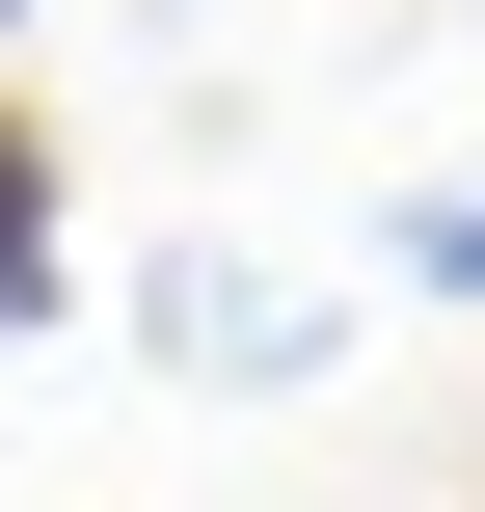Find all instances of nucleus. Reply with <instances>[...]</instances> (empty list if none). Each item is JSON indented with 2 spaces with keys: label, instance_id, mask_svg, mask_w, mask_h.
I'll return each mask as SVG.
<instances>
[{
  "label": "nucleus",
  "instance_id": "7ed1b4c3",
  "mask_svg": "<svg viewBox=\"0 0 485 512\" xmlns=\"http://www.w3.org/2000/svg\"><path fill=\"white\" fill-rule=\"evenodd\" d=\"M405 297H485V189H432V216H405Z\"/></svg>",
  "mask_w": 485,
  "mask_h": 512
},
{
  "label": "nucleus",
  "instance_id": "f257e3e1",
  "mask_svg": "<svg viewBox=\"0 0 485 512\" xmlns=\"http://www.w3.org/2000/svg\"><path fill=\"white\" fill-rule=\"evenodd\" d=\"M135 351L216 378V405H270V378L351 351V270H297V243H135Z\"/></svg>",
  "mask_w": 485,
  "mask_h": 512
},
{
  "label": "nucleus",
  "instance_id": "f03ea898",
  "mask_svg": "<svg viewBox=\"0 0 485 512\" xmlns=\"http://www.w3.org/2000/svg\"><path fill=\"white\" fill-rule=\"evenodd\" d=\"M54 297H81V270H54V162H27V135H0V351H27V324H54Z\"/></svg>",
  "mask_w": 485,
  "mask_h": 512
},
{
  "label": "nucleus",
  "instance_id": "20e7f679",
  "mask_svg": "<svg viewBox=\"0 0 485 512\" xmlns=\"http://www.w3.org/2000/svg\"><path fill=\"white\" fill-rule=\"evenodd\" d=\"M0 54H27V0H0Z\"/></svg>",
  "mask_w": 485,
  "mask_h": 512
}]
</instances>
